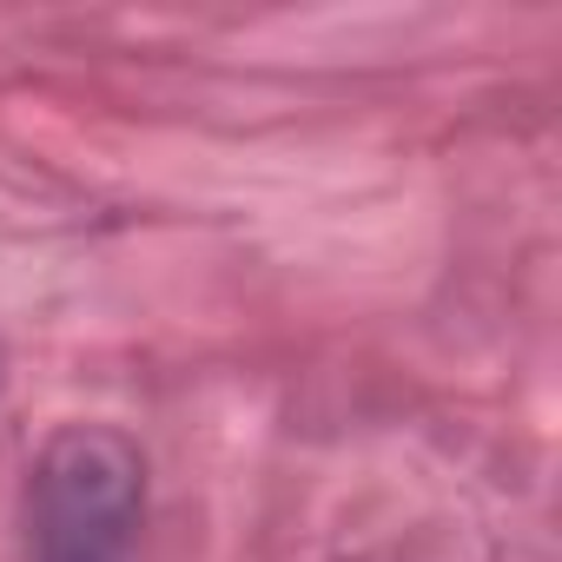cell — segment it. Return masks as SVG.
Returning a JSON list of instances; mask_svg holds the SVG:
<instances>
[{"label": "cell", "mask_w": 562, "mask_h": 562, "mask_svg": "<svg viewBox=\"0 0 562 562\" xmlns=\"http://www.w3.org/2000/svg\"><path fill=\"white\" fill-rule=\"evenodd\" d=\"M146 522V457L106 424H67L27 483L34 562H133Z\"/></svg>", "instance_id": "6da1fadb"}]
</instances>
